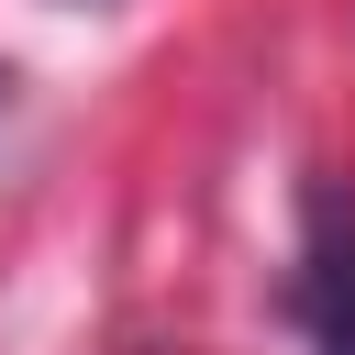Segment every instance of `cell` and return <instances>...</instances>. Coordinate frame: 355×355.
<instances>
[{
	"label": "cell",
	"instance_id": "1",
	"mask_svg": "<svg viewBox=\"0 0 355 355\" xmlns=\"http://www.w3.org/2000/svg\"><path fill=\"white\" fill-rule=\"evenodd\" d=\"M288 322L311 355H355V200L311 178L300 200V266H288Z\"/></svg>",
	"mask_w": 355,
	"mask_h": 355
}]
</instances>
